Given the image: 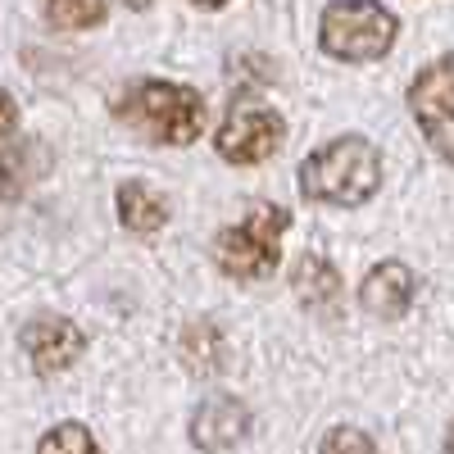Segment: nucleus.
<instances>
[{
  "label": "nucleus",
  "instance_id": "423d86ee",
  "mask_svg": "<svg viewBox=\"0 0 454 454\" xmlns=\"http://www.w3.org/2000/svg\"><path fill=\"white\" fill-rule=\"evenodd\" d=\"M282 141H286L282 114L269 109V105L241 100V105H232V114H227L223 128H218V155L227 164H259V160L278 155Z\"/></svg>",
  "mask_w": 454,
  "mask_h": 454
},
{
  "label": "nucleus",
  "instance_id": "20e7f679",
  "mask_svg": "<svg viewBox=\"0 0 454 454\" xmlns=\"http://www.w3.org/2000/svg\"><path fill=\"white\" fill-rule=\"evenodd\" d=\"M282 232H286V209H278V205L250 209L237 227H227L214 241L218 269L232 278H246V282L269 278L282 259Z\"/></svg>",
  "mask_w": 454,
  "mask_h": 454
},
{
  "label": "nucleus",
  "instance_id": "39448f33",
  "mask_svg": "<svg viewBox=\"0 0 454 454\" xmlns=\"http://www.w3.org/2000/svg\"><path fill=\"white\" fill-rule=\"evenodd\" d=\"M409 109H413V123L423 128L427 145L454 164V55H441L413 78Z\"/></svg>",
  "mask_w": 454,
  "mask_h": 454
},
{
  "label": "nucleus",
  "instance_id": "f8f14e48",
  "mask_svg": "<svg viewBox=\"0 0 454 454\" xmlns=\"http://www.w3.org/2000/svg\"><path fill=\"white\" fill-rule=\"evenodd\" d=\"M182 359L192 364L200 377H209V372H218V364H223V336L209 327V323H196V327H186V336H182Z\"/></svg>",
  "mask_w": 454,
  "mask_h": 454
},
{
  "label": "nucleus",
  "instance_id": "1a4fd4ad",
  "mask_svg": "<svg viewBox=\"0 0 454 454\" xmlns=\"http://www.w3.org/2000/svg\"><path fill=\"white\" fill-rule=\"evenodd\" d=\"M359 300H364V309L377 314V318H400L409 309V300H413V273L404 269L400 259L377 263V269L364 278V286H359Z\"/></svg>",
  "mask_w": 454,
  "mask_h": 454
},
{
  "label": "nucleus",
  "instance_id": "f03ea898",
  "mask_svg": "<svg viewBox=\"0 0 454 454\" xmlns=\"http://www.w3.org/2000/svg\"><path fill=\"white\" fill-rule=\"evenodd\" d=\"M119 119L160 145H192L205 132V100L177 82H137L119 100Z\"/></svg>",
  "mask_w": 454,
  "mask_h": 454
},
{
  "label": "nucleus",
  "instance_id": "0eeeda50",
  "mask_svg": "<svg viewBox=\"0 0 454 454\" xmlns=\"http://www.w3.org/2000/svg\"><path fill=\"white\" fill-rule=\"evenodd\" d=\"M23 350H27L36 372H64L82 355V332L59 314H36L23 327Z\"/></svg>",
  "mask_w": 454,
  "mask_h": 454
},
{
  "label": "nucleus",
  "instance_id": "9b49d317",
  "mask_svg": "<svg viewBox=\"0 0 454 454\" xmlns=\"http://www.w3.org/2000/svg\"><path fill=\"white\" fill-rule=\"evenodd\" d=\"M291 286H295V295L305 300V305H327V300H336V291H340V278H336V269L327 259L305 254L295 263V273H291Z\"/></svg>",
  "mask_w": 454,
  "mask_h": 454
},
{
  "label": "nucleus",
  "instance_id": "2eb2a0df",
  "mask_svg": "<svg viewBox=\"0 0 454 454\" xmlns=\"http://www.w3.org/2000/svg\"><path fill=\"white\" fill-rule=\"evenodd\" d=\"M318 454H377V450H372V441L359 427H332L323 436V450Z\"/></svg>",
  "mask_w": 454,
  "mask_h": 454
},
{
  "label": "nucleus",
  "instance_id": "f257e3e1",
  "mask_svg": "<svg viewBox=\"0 0 454 454\" xmlns=\"http://www.w3.org/2000/svg\"><path fill=\"white\" fill-rule=\"evenodd\" d=\"M382 186V155L364 137H336L300 164V192L318 205H364Z\"/></svg>",
  "mask_w": 454,
  "mask_h": 454
},
{
  "label": "nucleus",
  "instance_id": "dca6fc26",
  "mask_svg": "<svg viewBox=\"0 0 454 454\" xmlns=\"http://www.w3.org/2000/svg\"><path fill=\"white\" fill-rule=\"evenodd\" d=\"M14 119H19V109H14L10 91H0V141H5V137L14 132Z\"/></svg>",
  "mask_w": 454,
  "mask_h": 454
},
{
  "label": "nucleus",
  "instance_id": "ddd939ff",
  "mask_svg": "<svg viewBox=\"0 0 454 454\" xmlns=\"http://www.w3.org/2000/svg\"><path fill=\"white\" fill-rule=\"evenodd\" d=\"M46 19L55 27L82 32V27L105 23V0H46Z\"/></svg>",
  "mask_w": 454,
  "mask_h": 454
},
{
  "label": "nucleus",
  "instance_id": "7ed1b4c3",
  "mask_svg": "<svg viewBox=\"0 0 454 454\" xmlns=\"http://www.w3.org/2000/svg\"><path fill=\"white\" fill-rule=\"evenodd\" d=\"M395 32H400L395 14L387 5H377V0H332L318 23V46L332 59L368 64L395 46Z\"/></svg>",
  "mask_w": 454,
  "mask_h": 454
},
{
  "label": "nucleus",
  "instance_id": "4468645a",
  "mask_svg": "<svg viewBox=\"0 0 454 454\" xmlns=\"http://www.w3.org/2000/svg\"><path fill=\"white\" fill-rule=\"evenodd\" d=\"M36 454H100V445H96V436L82 423H59V427H51L42 436Z\"/></svg>",
  "mask_w": 454,
  "mask_h": 454
},
{
  "label": "nucleus",
  "instance_id": "9d476101",
  "mask_svg": "<svg viewBox=\"0 0 454 454\" xmlns=\"http://www.w3.org/2000/svg\"><path fill=\"white\" fill-rule=\"evenodd\" d=\"M119 218L128 232L137 237H150V232H160V227L168 223V205L164 196H155L145 182H123L119 186Z\"/></svg>",
  "mask_w": 454,
  "mask_h": 454
},
{
  "label": "nucleus",
  "instance_id": "6ab92c4d",
  "mask_svg": "<svg viewBox=\"0 0 454 454\" xmlns=\"http://www.w3.org/2000/svg\"><path fill=\"white\" fill-rule=\"evenodd\" d=\"M123 5H128V10H145V5H150V0H123Z\"/></svg>",
  "mask_w": 454,
  "mask_h": 454
},
{
  "label": "nucleus",
  "instance_id": "6e6552de",
  "mask_svg": "<svg viewBox=\"0 0 454 454\" xmlns=\"http://www.w3.org/2000/svg\"><path fill=\"white\" fill-rule=\"evenodd\" d=\"M246 432H250V413L232 395H214V400H205L192 413V441L200 450H227V445H237Z\"/></svg>",
  "mask_w": 454,
  "mask_h": 454
},
{
  "label": "nucleus",
  "instance_id": "aec40b11",
  "mask_svg": "<svg viewBox=\"0 0 454 454\" xmlns=\"http://www.w3.org/2000/svg\"><path fill=\"white\" fill-rule=\"evenodd\" d=\"M445 454H454V423H450V436H445Z\"/></svg>",
  "mask_w": 454,
  "mask_h": 454
},
{
  "label": "nucleus",
  "instance_id": "f3484780",
  "mask_svg": "<svg viewBox=\"0 0 454 454\" xmlns=\"http://www.w3.org/2000/svg\"><path fill=\"white\" fill-rule=\"evenodd\" d=\"M14 186H19V182H14V173H10V168H0V209H5V205L14 200Z\"/></svg>",
  "mask_w": 454,
  "mask_h": 454
},
{
  "label": "nucleus",
  "instance_id": "a211bd4d",
  "mask_svg": "<svg viewBox=\"0 0 454 454\" xmlns=\"http://www.w3.org/2000/svg\"><path fill=\"white\" fill-rule=\"evenodd\" d=\"M200 10H218V5H227V0H196Z\"/></svg>",
  "mask_w": 454,
  "mask_h": 454
}]
</instances>
